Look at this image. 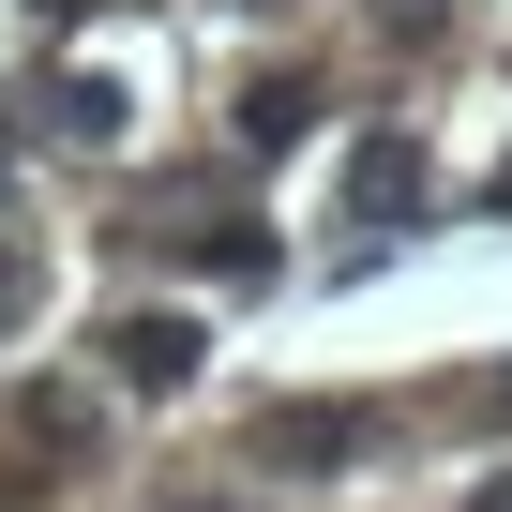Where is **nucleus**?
Segmentation results:
<instances>
[{
	"label": "nucleus",
	"mask_w": 512,
	"mask_h": 512,
	"mask_svg": "<svg viewBox=\"0 0 512 512\" xmlns=\"http://www.w3.org/2000/svg\"><path fill=\"white\" fill-rule=\"evenodd\" d=\"M302 121H317V91H302V76H272V91H241V151H287Z\"/></svg>",
	"instance_id": "obj_4"
},
{
	"label": "nucleus",
	"mask_w": 512,
	"mask_h": 512,
	"mask_svg": "<svg viewBox=\"0 0 512 512\" xmlns=\"http://www.w3.org/2000/svg\"><path fill=\"white\" fill-rule=\"evenodd\" d=\"M196 512H226V497H196Z\"/></svg>",
	"instance_id": "obj_11"
},
{
	"label": "nucleus",
	"mask_w": 512,
	"mask_h": 512,
	"mask_svg": "<svg viewBox=\"0 0 512 512\" xmlns=\"http://www.w3.org/2000/svg\"><path fill=\"white\" fill-rule=\"evenodd\" d=\"M211 287H272V241H256V226H211Z\"/></svg>",
	"instance_id": "obj_6"
},
{
	"label": "nucleus",
	"mask_w": 512,
	"mask_h": 512,
	"mask_svg": "<svg viewBox=\"0 0 512 512\" xmlns=\"http://www.w3.org/2000/svg\"><path fill=\"white\" fill-rule=\"evenodd\" d=\"M46 121H61V136H76V151H106V136H121V91H106V76H76V91H61V106H46Z\"/></svg>",
	"instance_id": "obj_5"
},
{
	"label": "nucleus",
	"mask_w": 512,
	"mask_h": 512,
	"mask_svg": "<svg viewBox=\"0 0 512 512\" xmlns=\"http://www.w3.org/2000/svg\"><path fill=\"white\" fill-rule=\"evenodd\" d=\"M347 226H362V241H407V226H422V151H407V136H362V151H347Z\"/></svg>",
	"instance_id": "obj_1"
},
{
	"label": "nucleus",
	"mask_w": 512,
	"mask_h": 512,
	"mask_svg": "<svg viewBox=\"0 0 512 512\" xmlns=\"http://www.w3.org/2000/svg\"><path fill=\"white\" fill-rule=\"evenodd\" d=\"M0 302H16V241H0Z\"/></svg>",
	"instance_id": "obj_9"
},
{
	"label": "nucleus",
	"mask_w": 512,
	"mask_h": 512,
	"mask_svg": "<svg viewBox=\"0 0 512 512\" xmlns=\"http://www.w3.org/2000/svg\"><path fill=\"white\" fill-rule=\"evenodd\" d=\"M467 512H512V482H482V497H467Z\"/></svg>",
	"instance_id": "obj_8"
},
{
	"label": "nucleus",
	"mask_w": 512,
	"mask_h": 512,
	"mask_svg": "<svg viewBox=\"0 0 512 512\" xmlns=\"http://www.w3.org/2000/svg\"><path fill=\"white\" fill-rule=\"evenodd\" d=\"M46 16H76V0H46Z\"/></svg>",
	"instance_id": "obj_10"
},
{
	"label": "nucleus",
	"mask_w": 512,
	"mask_h": 512,
	"mask_svg": "<svg viewBox=\"0 0 512 512\" xmlns=\"http://www.w3.org/2000/svg\"><path fill=\"white\" fill-rule=\"evenodd\" d=\"M482 407H497V422H512V362H497V377H482Z\"/></svg>",
	"instance_id": "obj_7"
},
{
	"label": "nucleus",
	"mask_w": 512,
	"mask_h": 512,
	"mask_svg": "<svg viewBox=\"0 0 512 512\" xmlns=\"http://www.w3.org/2000/svg\"><path fill=\"white\" fill-rule=\"evenodd\" d=\"M196 377V317H121V392H181Z\"/></svg>",
	"instance_id": "obj_3"
},
{
	"label": "nucleus",
	"mask_w": 512,
	"mask_h": 512,
	"mask_svg": "<svg viewBox=\"0 0 512 512\" xmlns=\"http://www.w3.org/2000/svg\"><path fill=\"white\" fill-rule=\"evenodd\" d=\"M256 452H272V467H332V452H362V407H272Z\"/></svg>",
	"instance_id": "obj_2"
}]
</instances>
